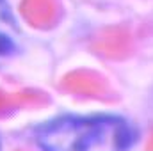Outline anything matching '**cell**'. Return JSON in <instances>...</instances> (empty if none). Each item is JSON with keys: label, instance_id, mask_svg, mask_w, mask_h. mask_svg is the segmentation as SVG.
<instances>
[{"label": "cell", "instance_id": "cell-1", "mask_svg": "<svg viewBox=\"0 0 153 151\" xmlns=\"http://www.w3.org/2000/svg\"><path fill=\"white\" fill-rule=\"evenodd\" d=\"M34 139L41 151H128L135 132L116 114H64L41 123Z\"/></svg>", "mask_w": 153, "mask_h": 151}, {"label": "cell", "instance_id": "cell-2", "mask_svg": "<svg viewBox=\"0 0 153 151\" xmlns=\"http://www.w3.org/2000/svg\"><path fill=\"white\" fill-rule=\"evenodd\" d=\"M20 44L22 30L16 16L7 0H0V66L13 59V55L20 50Z\"/></svg>", "mask_w": 153, "mask_h": 151}, {"label": "cell", "instance_id": "cell-3", "mask_svg": "<svg viewBox=\"0 0 153 151\" xmlns=\"http://www.w3.org/2000/svg\"><path fill=\"white\" fill-rule=\"evenodd\" d=\"M0 151H2V146H0Z\"/></svg>", "mask_w": 153, "mask_h": 151}]
</instances>
